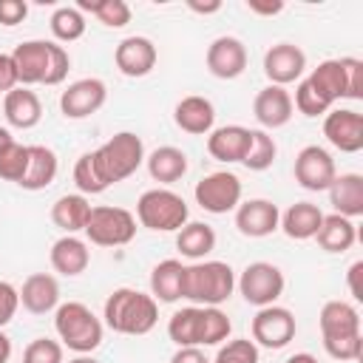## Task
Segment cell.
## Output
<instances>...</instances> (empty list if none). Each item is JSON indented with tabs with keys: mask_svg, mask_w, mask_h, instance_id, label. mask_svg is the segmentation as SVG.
Listing matches in <instances>:
<instances>
[{
	"mask_svg": "<svg viewBox=\"0 0 363 363\" xmlns=\"http://www.w3.org/2000/svg\"><path fill=\"white\" fill-rule=\"evenodd\" d=\"M17 82L26 85H60L68 77L71 57L51 40H26L11 51Z\"/></svg>",
	"mask_w": 363,
	"mask_h": 363,
	"instance_id": "cell-1",
	"label": "cell"
},
{
	"mask_svg": "<svg viewBox=\"0 0 363 363\" xmlns=\"http://www.w3.org/2000/svg\"><path fill=\"white\" fill-rule=\"evenodd\" d=\"M105 326L119 332V335H147L156 320H159V303L153 301V295L130 289V286H119L108 295L105 309H102Z\"/></svg>",
	"mask_w": 363,
	"mask_h": 363,
	"instance_id": "cell-2",
	"label": "cell"
},
{
	"mask_svg": "<svg viewBox=\"0 0 363 363\" xmlns=\"http://www.w3.org/2000/svg\"><path fill=\"white\" fill-rule=\"evenodd\" d=\"M235 289V272L227 261H193L184 267L182 298L196 306H221Z\"/></svg>",
	"mask_w": 363,
	"mask_h": 363,
	"instance_id": "cell-3",
	"label": "cell"
},
{
	"mask_svg": "<svg viewBox=\"0 0 363 363\" xmlns=\"http://www.w3.org/2000/svg\"><path fill=\"white\" fill-rule=\"evenodd\" d=\"M54 329L62 346H68L77 354H91L105 335V323L82 303V301H68L54 309Z\"/></svg>",
	"mask_w": 363,
	"mask_h": 363,
	"instance_id": "cell-4",
	"label": "cell"
},
{
	"mask_svg": "<svg viewBox=\"0 0 363 363\" xmlns=\"http://www.w3.org/2000/svg\"><path fill=\"white\" fill-rule=\"evenodd\" d=\"M94 159H96V167H99L102 179L111 187L116 182H125L128 176H133L145 164V145L136 133L119 130L105 145H99L94 150Z\"/></svg>",
	"mask_w": 363,
	"mask_h": 363,
	"instance_id": "cell-5",
	"label": "cell"
},
{
	"mask_svg": "<svg viewBox=\"0 0 363 363\" xmlns=\"http://www.w3.org/2000/svg\"><path fill=\"white\" fill-rule=\"evenodd\" d=\"M136 218L142 227L153 233H179L190 221V207L179 193L167 187H153L139 196Z\"/></svg>",
	"mask_w": 363,
	"mask_h": 363,
	"instance_id": "cell-6",
	"label": "cell"
},
{
	"mask_svg": "<svg viewBox=\"0 0 363 363\" xmlns=\"http://www.w3.org/2000/svg\"><path fill=\"white\" fill-rule=\"evenodd\" d=\"M82 233L96 247H125L136 238V216L125 207L99 204V207H91V216Z\"/></svg>",
	"mask_w": 363,
	"mask_h": 363,
	"instance_id": "cell-7",
	"label": "cell"
},
{
	"mask_svg": "<svg viewBox=\"0 0 363 363\" xmlns=\"http://www.w3.org/2000/svg\"><path fill=\"white\" fill-rule=\"evenodd\" d=\"M235 286H238V292L244 295L247 303H252V306L261 309V306H272L284 295L286 281H284V272L275 264H269V261H252L235 278Z\"/></svg>",
	"mask_w": 363,
	"mask_h": 363,
	"instance_id": "cell-8",
	"label": "cell"
},
{
	"mask_svg": "<svg viewBox=\"0 0 363 363\" xmlns=\"http://www.w3.org/2000/svg\"><path fill=\"white\" fill-rule=\"evenodd\" d=\"M241 179L230 170H216V173H207L201 182H196L193 187V196H196V204L213 216H224L230 210H235L241 204Z\"/></svg>",
	"mask_w": 363,
	"mask_h": 363,
	"instance_id": "cell-9",
	"label": "cell"
},
{
	"mask_svg": "<svg viewBox=\"0 0 363 363\" xmlns=\"http://www.w3.org/2000/svg\"><path fill=\"white\" fill-rule=\"evenodd\" d=\"M252 343L255 346H264V349H284L289 346V340L295 337L298 332V323H295V315L286 309V306H261L252 318Z\"/></svg>",
	"mask_w": 363,
	"mask_h": 363,
	"instance_id": "cell-10",
	"label": "cell"
},
{
	"mask_svg": "<svg viewBox=\"0 0 363 363\" xmlns=\"http://www.w3.org/2000/svg\"><path fill=\"white\" fill-rule=\"evenodd\" d=\"M295 182L309 190V193H320V190H329L332 179L337 176V167H335V159L326 147L320 145H306L298 150L295 156Z\"/></svg>",
	"mask_w": 363,
	"mask_h": 363,
	"instance_id": "cell-11",
	"label": "cell"
},
{
	"mask_svg": "<svg viewBox=\"0 0 363 363\" xmlns=\"http://www.w3.org/2000/svg\"><path fill=\"white\" fill-rule=\"evenodd\" d=\"M108 99V85L99 77H85L71 82L60 94V111L65 119H88L94 116Z\"/></svg>",
	"mask_w": 363,
	"mask_h": 363,
	"instance_id": "cell-12",
	"label": "cell"
},
{
	"mask_svg": "<svg viewBox=\"0 0 363 363\" xmlns=\"http://www.w3.org/2000/svg\"><path fill=\"white\" fill-rule=\"evenodd\" d=\"M323 136L340 153L363 150V113L352 108H335L323 119Z\"/></svg>",
	"mask_w": 363,
	"mask_h": 363,
	"instance_id": "cell-13",
	"label": "cell"
},
{
	"mask_svg": "<svg viewBox=\"0 0 363 363\" xmlns=\"http://www.w3.org/2000/svg\"><path fill=\"white\" fill-rule=\"evenodd\" d=\"M207 71L218 79H235L247 68V45L238 37L221 34L207 45Z\"/></svg>",
	"mask_w": 363,
	"mask_h": 363,
	"instance_id": "cell-14",
	"label": "cell"
},
{
	"mask_svg": "<svg viewBox=\"0 0 363 363\" xmlns=\"http://www.w3.org/2000/svg\"><path fill=\"white\" fill-rule=\"evenodd\" d=\"M281 210L269 199H250L235 207V230L247 238H267L278 230Z\"/></svg>",
	"mask_w": 363,
	"mask_h": 363,
	"instance_id": "cell-15",
	"label": "cell"
},
{
	"mask_svg": "<svg viewBox=\"0 0 363 363\" xmlns=\"http://www.w3.org/2000/svg\"><path fill=\"white\" fill-rule=\"evenodd\" d=\"M303 68H306V54L295 43H275L264 54V74H267L269 85L284 88V85L301 79Z\"/></svg>",
	"mask_w": 363,
	"mask_h": 363,
	"instance_id": "cell-16",
	"label": "cell"
},
{
	"mask_svg": "<svg viewBox=\"0 0 363 363\" xmlns=\"http://www.w3.org/2000/svg\"><path fill=\"white\" fill-rule=\"evenodd\" d=\"M156 60H159V51L153 45V40L139 37V34L125 37L113 51V62H116L119 74L133 77V79L136 77H147L156 68Z\"/></svg>",
	"mask_w": 363,
	"mask_h": 363,
	"instance_id": "cell-17",
	"label": "cell"
},
{
	"mask_svg": "<svg viewBox=\"0 0 363 363\" xmlns=\"http://www.w3.org/2000/svg\"><path fill=\"white\" fill-rule=\"evenodd\" d=\"M292 111H295L292 96L281 85H267L252 99V113H255V122L261 125V130L284 128L292 119Z\"/></svg>",
	"mask_w": 363,
	"mask_h": 363,
	"instance_id": "cell-18",
	"label": "cell"
},
{
	"mask_svg": "<svg viewBox=\"0 0 363 363\" xmlns=\"http://www.w3.org/2000/svg\"><path fill=\"white\" fill-rule=\"evenodd\" d=\"M252 142V130L244 125H221L207 133V153L218 162H244Z\"/></svg>",
	"mask_w": 363,
	"mask_h": 363,
	"instance_id": "cell-19",
	"label": "cell"
},
{
	"mask_svg": "<svg viewBox=\"0 0 363 363\" xmlns=\"http://www.w3.org/2000/svg\"><path fill=\"white\" fill-rule=\"evenodd\" d=\"M173 122L190 133V136H207L216 125V108L207 96H199V94H190V96H182L173 108Z\"/></svg>",
	"mask_w": 363,
	"mask_h": 363,
	"instance_id": "cell-20",
	"label": "cell"
},
{
	"mask_svg": "<svg viewBox=\"0 0 363 363\" xmlns=\"http://www.w3.org/2000/svg\"><path fill=\"white\" fill-rule=\"evenodd\" d=\"M20 303L31 315H48L60 306V284L48 272H34L23 281L20 289Z\"/></svg>",
	"mask_w": 363,
	"mask_h": 363,
	"instance_id": "cell-21",
	"label": "cell"
},
{
	"mask_svg": "<svg viewBox=\"0 0 363 363\" xmlns=\"http://www.w3.org/2000/svg\"><path fill=\"white\" fill-rule=\"evenodd\" d=\"M48 258H51L54 272H60V275H65V278H77V275H82V272L88 269V264H91V250H88V244H85L82 238H77V235H62V238H57V241L51 244Z\"/></svg>",
	"mask_w": 363,
	"mask_h": 363,
	"instance_id": "cell-22",
	"label": "cell"
},
{
	"mask_svg": "<svg viewBox=\"0 0 363 363\" xmlns=\"http://www.w3.org/2000/svg\"><path fill=\"white\" fill-rule=\"evenodd\" d=\"M320 221H323V210L312 201H295L292 207H286L281 213V230L286 238L292 241H309L318 235L320 230Z\"/></svg>",
	"mask_w": 363,
	"mask_h": 363,
	"instance_id": "cell-23",
	"label": "cell"
},
{
	"mask_svg": "<svg viewBox=\"0 0 363 363\" xmlns=\"http://www.w3.org/2000/svg\"><path fill=\"white\" fill-rule=\"evenodd\" d=\"M320 337H346V335H360V312L346 303V301H326L318 315Z\"/></svg>",
	"mask_w": 363,
	"mask_h": 363,
	"instance_id": "cell-24",
	"label": "cell"
},
{
	"mask_svg": "<svg viewBox=\"0 0 363 363\" xmlns=\"http://www.w3.org/2000/svg\"><path fill=\"white\" fill-rule=\"evenodd\" d=\"M3 113H6V122L11 128L28 130L43 119V105H40V96L34 91L17 85L3 96Z\"/></svg>",
	"mask_w": 363,
	"mask_h": 363,
	"instance_id": "cell-25",
	"label": "cell"
},
{
	"mask_svg": "<svg viewBox=\"0 0 363 363\" xmlns=\"http://www.w3.org/2000/svg\"><path fill=\"white\" fill-rule=\"evenodd\" d=\"M329 204L337 216L357 218L363 216V176L360 173H340L329 184Z\"/></svg>",
	"mask_w": 363,
	"mask_h": 363,
	"instance_id": "cell-26",
	"label": "cell"
},
{
	"mask_svg": "<svg viewBox=\"0 0 363 363\" xmlns=\"http://www.w3.org/2000/svg\"><path fill=\"white\" fill-rule=\"evenodd\" d=\"M184 267L179 258H164L150 269V295L156 303H176L184 292Z\"/></svg>",
	"mask_w": 363,
	"mask_h": 363,
	"instance_id": "cell-27",
	"label": "cell"
},
{
	"mask_svg": "<svg viewBox=\"0 0 363 363\" xmlns=\"http://www.w3.org/2000/svg\"><path fill=\"white\" fill-rule=\"evenodd\" d=\"M57 170H60V162H57V153L45 145H28V167H26V176L20 182L23 190H45L54 179H57Z\"/></svg>",
	"mask_w": 363,
	"mask_h": 363,
	"instance_id": "cell-28",
	"label": "cell"
},
{
	"mask_svg": "<svg viewBox=\"0 0 363 363\" xmlns=\"http://www.w3.org/2000/svg\"><path fill=\"white\" fill-rule=\"evenodd\" d=\"M145 164H147V173L153 182L173 184L187 173V153L173 145H162L150 156H145Z\"/></svg>",
	"mask_w": 363,
	"mask_h": 363,
	"instance_id": "cell-29",
	"label": "cell"
},
{
	"mask_svg": "<svg viewBox=\"0 0 363 363\" xmlns=\"http://www.w3.org/2000/svg\"><path fill=\"white\" fill-rule=\"evenodd\" d=\"M91 216V204L82 193H65L51 204V221L65 233L74 235L79 230H85V221Z\"/></svg>",
	"mask_w": 363,
	"mask_h": 363,
	"instance_id": "cell-30",
	"label": "cell"
},
{
	"mask_svg": "<svg viewBox=\"0 0 363 363\" xmlns=\"http://www.w3.org/2000/svg\"><path fill=\"white\" fill-rule=\"evenodd\" d=\"M176 250L182 252V258L204 261L216 250V230L204 221H187L176 233Z\"/></svg>",
	"mask_w": 363,
	"mask_h": 363,
	"instance_id": "cell-31",
	"label": "cell"
},
{
	"mask_svg": "<svg viewBox=\"0 0 363 363\" xmlns=\"http://www.w3.org/2000/svg\"><path fill=\"white\" fill-rule=\"evenodd\" d=\"M315 238H318L320 250H326V252H346L357 241V227H354L352 218L337 216V213H329V216H323L320 230H318Z\"/></svg>",
	"mask_w": 363,
	"mask_h": 363,
	"instance_id": "cell-32",
	"label": "cell"
},
{
	"mask_svg": "<svg viewBox=\"0 0 363 363\" xmlns=\"http://www.w3.org/2000/svg\"><path fill=\"white\" fill-rule=\"evenodd\" d=\"M306 79L332 105L337 99H346V74H343V62L340 60H323V62H318V68H312V74Z\"/></svg>",
	"mask_w": 363,
	"mask_h": 363,
	"instance_id": "cell-33",
	"label": "cell"
},
{
	"mask_svg": "<svg viewBox=\"0 0 363 363\" xmlns=\"http://www.w3.org/2000/svg\"><path fill=\"white\" fill-rule=\"evenodd\" d=\"M199 326H201V306H184L170 315L167 320V337L182 346H199ZM201 349V346H199Z\"/></svg>",
	"mask_w": 363,
	"mask_h": 363,
	"instance_id": "cell-34",
	"label": "cell"
},
{
	"mask_svg": "<svg viewBox=\"0 0 363 363\" xmlns=\"http://www.w3.org/2000/svg\"><path fill=\"white\" fill-rule=\"evenodd\" d=\"M77 11H91L108 28H122L130 23V6L125 0H77Z\"/></svg>",
	"mask_w": 363,
	"mask_h": 363,
	"instance_id": "cell-35",
	"label": "cell"
},
{
	"mask_svg": "<svg viewBox=\"0 0 363 363\" xmlns=\"http://www.w3.org/2000/svg\"><path fill=\"white\" fill-rule=\"evenodd\" d=\"M48 26H51L54 40L74 43V40H79L85 34V14L77 11V6H60V9H54Z\"/></svg>",
	"mask_w": 363,
	"mask_h": 363,
	"instance_id": "cell-36",
	"label": "cell"
},
{
	"mask_svg": "<svg viewBox=\"0 0 363 363\" xmlns=\"http://www.w3.org/2000/svg\"><path fill=\"white\" fill-rule=\"evenodd\" d=\"M233 323L227 312L218 306H201V326H199V346H218L230 337Z\"/></svg>",
	"mask_w": 363,
	"mask_h": 363,
	"instance_id": "cell-37",
	"label": "cell"
},
{
	"mask_svg": "<svg viewBox=\"0 0 363 363\" xmlns=\"http://www.w3.org/2000/svg\"><path fill=\"white\" fill-rule=\"evenodd\" d=\"M275 156H278V145H275V139H272L267 130L255 128V130H252V142H250V150H247V156H244V162H241V164H244L247 170H255V173H261V170L272 167Z\"/></svg>",
	"mask_w": 363,
	"mask_h": 363,
	"instance_id": "cell-38",
	"label": "cell"
},
{
	"mask_svg": "<svg viewBox=\"0 0 363 363\" xmlns=\"http://www.w3.org/2000/svg\"><path fill=\"white\" fill-rule=\"evenodd\" d=\"M74 184L82 196H99L108 190V182L102 179L99 167H96V159H94V150L91 153H82L74 164Z\"/></svg>",
	"mask_w": 363,
	"mask_h": 363,
	"instance_id": "cell-39",
	"label": "cell"
},
{
	"mask_svg": "<svg viewBox=\"0 0 363 363\" xmlns=\"http://www.w3.org/2000/svg\"><path fill=\"white\" fill-rule=\"evenodd\" d=\"M28 167V145H20L17 139L6 142L0 147V179L20 184Z\"/></svg>",
	"mask_w": 363,
	"mask_h": 363,
	"instance_id": "cell-40",
	"label": "cell"
},
{
	"mask_svg": "<svg viewBox=\"0 0 363 363\" xmlns=\"http://www.w3.org/2000/svg\"><path fill=\"white\" fill-rule=\"evenodd\" d=\"M292 105H295L303 116H323V113H329V111H332V102H329V99H323V96L309 85V79H301V82H298Z\"/></svg>",
	"mask_w": 363,
	"mask_h": 363,
	"instance_id": "cell-41",
	"label": "cell"
},
{
	"mask_svg": "<svg viewBox=\"0 0 363 363\" xmlns=\"http://www.w3.org/2000/svg\"><path fill=\"white\" fill-rule=\"evenodd\" d=\"M210 363H258V346L247 337H235V340H227L216 357Z\"/></svg>",
	"mask_w": 363,
	"mask_h": 363,
	"instance_id": "cell-42",
	"label": "cell"
},
{
	"mask_svg": "<svg viewBox=\"0 0 363 363\" xmlns=\"http://www.w3.org/2000/svg\"><path fill=\"white\" fill-rule=\"evenodd\" d=\"M23 363H62V343L51 337H37L26 346Z\"/></svg>",
	"mask_w": 363,
	"mask_h": 363,
	"instance_id": "cell-43",
	"label": "cell"
},
{
	"mask_svg": "<svg viewBox=\"0 0 363 363\" xmlns=\"http://www.w3.org/2000/svg\"><path fill=\"white\" fill-rule=\"evenodd\" d=\"M323 349L335 360H360L363 357V335L329 337V340H323Z\"/></svg>",
	"mask_w": 363,
	"mask_h": 363,
	"instance_id": "cell-44",
	"label": "cell"
},
{
	"mask_svg": "<svg viewBox=\"0 0 363 363\" xmlns=\"http://www.w3.org/2000/svg\"><path fill=\"white\" fill-rule=\"evenodd\" d=\"M346 74V99H363V60L340 57Z\"/></svg>",
	"mask_w": 363,
	"mask_h": 363,
	"instance_id": "cell-45",
	"label": "cell"
},
{
	"mask_svg": "<svg viewBox=\"0 0 363 363\" xmlns=\"http://www.w3.org/2000/svg\"><path fill=\"white\" fill-rule=\"evenodd\" d=\"M20 306V289L9 281H0V329L17 315Z\"/></svg>",
	"mask_w": 363,
	"mask_h": 363,
	"instance_id": "cell-46",
	"label": "cell"
},
{
	"mask_svg": "<svg viewBox=\"0 0 363 363\" xmlns=\"http://www.w3.org/2000/svg\"><path fill=\"white\" fill-rule=\"evenodd\" d=\"M28 14V3L26 0H0V26H17L23 23Z\"/></svg>",
	"mask_w": 363,
	"mask_h": 363,
	"instance_id": "cell-47",
	"label": "cell"
},
{
	"mask_svg": "<svg viewBox=\"0 0 363 363\" xmlns=\"http://www.w3.org/2000/svg\"><path fill=\"white\" fill-rule=\"evenodd\" d=\"M17 68H14V60L11 54H0V94L6 96L11 88H17Z\"/></svg>",
	"mask_w": 363,
	"mask_h": 363,
	"instance_id": "cell-48",
	"label": "cell"
},
{
	"mask_svg": "<svg viewBox=\"0 0 363 363\" xmlns=\"http://www.w3.org/2000/svg\"><path fill=\"white\" fill-rule=\"evenodd\" d=\"M360 275H363V261H354L346 269V284H349V295L354 301H363V289H360Z\"/></svg>",
	"mask_w": 363,
	"mask_h": 363,
	"instance_id": "cell-49",
	"label": "cell"
},
{
	"mask_svg": "<svg viewBox=\"0 0 363 363\" xmlns=\"http://www.w3.org/2000/svg\"><path fill=\"white\" fill-rule=\"evenodd\" d=\"M170 363H210V360L204 357V352L199 346H182V349H176Z\"/></svg>",
	"mask_w": 363,
	"mask_h": 363,
	"instance_id": "cell-50",
	"label": "cell"
},
{
	"mask_svg": "<svg viewBox=\"0 0 363 363\" xmlns=\"http://www.w3.org/2000/svg\"><path fill=\"white\" fill-rule=\"evenodd\" d=\"M247 9H250L252 14H264V17H272V14L284 11V3H281V0H275V3H258V0H250V3H247Z\"/></svg>",
	"mask_w": 363,
	"mask_h": 363,
	"instance_id": "cell-51",
	"label": "cell"
},
{
	"mask_svg": "<svg viewBox=\"0 0 363 363\" xmlns=\"http://www.w3.org/2000/svg\"><path fill=\"white\" fill-rule=\"evenodd\" d=\"M187 9L196 11V14H216V11L221 9V3H218V0H213V3H196V0H190Z\"/></svg>",
	"mask_w": 363,
	"mask_h": 363,
	"instance_id": "cell-52",
	"label": "cell"
},
{
	"mask_svg": "<svg viewBox=\"0 0 363 363\" xmlns=\"http://www.w3.org/2000/svg\"><path fill=\"white\" fill-rule=\"evenodd\" d=\"M9 357H11V340H9V335L0 329V363H9Z\"/></svg>",
	"mask_w": 363,
	"mask_h": 363,
	"instance_id": "cell-53",
	"label": "cell"
},
{
	"mask_svg": "<svg viewBox=\"0 0 363 363\" xmlns=\"http://www.w3.org/2000/svg\"><path fill=\"white\" fill-rule=\"evenodd\" d=\"M284 363H318V357L309 354V352H295V354H289Z\"/></svg>",
	"mask_w": 363,
	"mask_h": 363,
	"instance_id": "cell-54",
	"label": "cell"
},
{
	"mask_svg": "<svg viewBox=\"0 0 363 363\" xmlns=\"http://www.w3.org/2000/svg\"><path fill=\"white\" fill-rule=\"evenodd\" d=\"M68 363H99L96 357H91V354H77L74 360H68Z\"/></svg>",
	"mask_w": 363,
	"mask_h": 363,
	"instance_id": "cell-55",
	"label": "cell"
},
{
	"mask_svg": "<svg viewBox=\"0 0 363 363\" xmlns=\"http://www.w3.org/2000/svg\"><path fill=\"white\" fill-rule=\"evenodd\" d=\"M11 139H14V136H11V130H9V128H0V147H3L6 142H11Z\"/></svg>",
	"mask_w": 363,
	"mask_h": 363,
	"instance_id": "cell-56",
	"label": "cell"
}]
</instances>
